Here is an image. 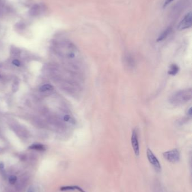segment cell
<instances>
[{
	"instance_id": "7402d4cb",
	"label": "cell",
	"mask_w": 192,
	"mask_h": 192,
	"mask_svg": "<svg viewBox=\"0 0 192 192\" xmlns=\"http://www.w3.org/2000/svg\"><path fill=\"white\" fill-rule=\"evenodd\" d=\"M4 167V164L2 162H0V170L3 169Z\"/></svg>"
},
{
	"instance_id": "3957f363",
	"label": "cell",
	"mask_w": 192,
	"mask_h": 192,
	"mask_svg": "<svg viewBox=\"0 0 192 192\" xmlns=\"http://www.w3.org/2000/svg\"><path fill=\"white\" fill-rule=\"evenodd\" d=\"M147 156L149 162L152 165L154 170L158 172H161V165L158 161V158L156 157L153 152L149 148L147 149Z\"/></svg>"
},
{
	"instance_id": "7c38bea8",
	"label": "cell",
	"mask_w": 192,
	"mask_h": 192,
	"mask_svg": "<svg viewBox=\"0 0 192 192\" xmlns=\"http://www.w3.org/2000/svg\"><path fill=\"white\" fill-rule=\"evenodd\" d=\"M29 148L31 149H34L40 151H45L46 147L45 146L41 144H33L29 147Z\"/></svg>"
},
{
	"instance_id": "6da1fadb",
	"label": "cell",
	"mask_w": 192,
	"mask_h": 192,
	"mask_svg": "<svg viewBox=\"0 0 192 192\" xmlns=\"http://www.w3.org/2000/svg\"><path fill=\"white\" fill-rule=\"evenodd\" d=\"M192 97V88H188L174 93L170 97L169 102L174 106H181L191 100Z\"/></svg>"
},
{
	"instance_id": "5bb4252c",
	"label": "cell",
	"mask_w": 192,
	"mask_h": 192,
	"mask_svg": "<svg viewBox=\"0 0 192 192\" xmlns=\"http://www.w3.org/2000/svg\"><path fill=\"white\" fill-rule=\"evenodd\" d=\"M33 124L36 126L40 128H44L45 127V123L39 118H36L33 120Z\"/></svg>"
},
{
	"instance_id": "52a82bcc",
	"label": "cell",
	"mask_w": 192,
	"mask_h": 192,
	"mask_svg": "<svg viewBox=\"0 0 192 192\" xmlns=\"http://www.w3.org/2000/svg\"><path fill=\"white\" fill-rule=\"evenodd\" d=\"M42 11V7L38 4H35L30 9L29 14L31 16L36 17L39 15Z\"/></svg>"
},
{
	"instance_id": "2e32d148",
	"label": "cell",
	"mask_w": 192,
	"mask_h": 192,
	"mask_svg": "<svg viewBox=\"0 0 192 192\" xmlns=\"http://www.w3.org/2000/svg\"><path fill=\"white\" fill-rule=\"evenodd\" d=\"M21 51H20V50L15 47H12L11 48V53L12 55L15 56H18L19 55H20Z\"/></svg>"
},
{
	"instance_id": "d6986e66",
	"label": "cell",
	"mask_w": 192,
	"mask_h": 192,
	"mask_svg": "<svg viewBox=\"0 0 192 192\" xmlns=\"http://www.w3.org/2000/svg\"><path fill=\"white\" fill-rule=\"evenodd\" d=\"M174 0H166L163 3V7H166L167 5H169L172 2H173Z\"/></svg>"
},
{
	"instance_id": "9c48e42d",
	"label": "cell",
	"mask_w": 192,
	"mask_h": 192,
	"mask_svg": "<svg viewBox=\"0 0 192 192\" xmlns=\"http://www.w3.org/2000/svg\"><path fill=\"white\" fill-rule=\"evenodd\" d=\"M60 191H74V190H77L80 192H86L85 191L82 189L81 187L77 185H74V186H64V187H61L60 188Z\"/></svg>"
},
{
	"instance_id": "7a4b0ae2",
	"label": "cell",
	"mask_w": 192,
	"mask_h": 192,
	"mask_svg": "<svg viewBox=\"0 0 192 192\" xmlns=\"http://www.w3.org/2000/svg\"><path fill=\"white\" fill-rule=\"evenodd\" d=\"M163 157L167 161L171 163H176L179 161L180 154L178 149H173L172 150L165 152L163 153Z\"/></svg>"
},
{
	"instance_id": "ffe728a7",
	"label": "cell",
	"mask_w": 192,
	"mask_h": 192,
	"mask_svg": "<svg viewBox=\"0 0 192 192\" xmlns=\"http://www.w3.org/2000/svg\"><path fill=\"white\" fill-rule=\"evenodd\" d=\"M27 192H35V190H34V188L33 187H29L27 191Z\"/></svg>"
},
{
	"instance_id": "8fae6325",
	"label": "cell",
	"mask_w": 192,
	"mask_h": 192,
	"mask_svg": "<svg viewBox=\"0 0 192 192\" xmlns=\"http://www.w3.org/2000/svg\"><path fill=\"white\" fill-rule=\"evenodd\" d=\"M124 61L126 62V65H127L129 68H131L134 66V60L130 55H127V56H126Z\"/></svg>"
},
{
	"instance_id": "4fadbf2b",
	"label": "cell",
	"mask_w": 192,
	"mask_h": 192,
	"mask_svg": "<svg viewBox=\"0 0 192 192\" xmlns=\"http://www.w3.org/2000/svg\"><path fill=\"white\" fill-rule=\"evenodd\" d=\"M54 90V87L53 85L49 84H45L42 86H41L40 88V91L41 92H51Z\"/></svg>"
},
{
	"instance_id": "44dd1931",
	"label": "cell",
	"mask_w": 192,
	"mask_h": 192,
	"mask_svg": "<svg viewBox=\"0 0 192 192\" xmlns=\"http://www.w3.org/2000/svg\"><path fill=\"white\" fill-rule=\"evenodd\" d=\"M187 114H188V115H189L190 116H192V107H191L188 109V112H187Z\"/></svg>"
},
{
	"instance_id": "5b68a950",
	"label": "cell",
	"mask_w": 192,
	"mask_h": 192,
	"mask_svg": "<svg viewBox=\"0 0 192 192\" xmlns=\"http://www.w3.org/2000/svg\"><path fill=\"white\" fill-rule=\"evenodd\" d=\"M131 145H132V147H133V150L134 151L136 156L138 157L140 155V147H139L137 132L135 129L133 131V133H132Z\"/></svg>"
},
{
	"instance_id": "603a6c76",
	"label": "cell",
	"mask_w": 192,
	"mask_h": 192,
	"mask_svg": "<svg viewBox=\"0 0 192 192\" xmlns=\"http://www.w3.org/2000/svg\"><path fill=\"white\" fill-rule=\"evenodd\" d=\"M0 78H2V76H1V74H0Z\"/></svg>"
},
{
	"instance_id": "ba28073f",
	"label": "cell",
	"mask_w": 192,
	"mask_h": 192,
	"mask_svg": "<svg viewBox=\"0 0 192 192\" xmlns=\"http://www.w3.org/2000/svg\"><path fill=\"white\" fill-rule=\"evenodd\" d=\"M171 32H172L171 27L167 28L166 29H165L161 34L159 35L157 41V42H161V41H162L165 40L169 35V34H171Z\"/></svg>"
},
{
	"instance_id": "ac0fdd59",
	"label": "cell",
	"mask_w": 192,
	"mask_h": 192,
	"mask_svg": "<svg viewBox=\"0 0 192 192\" xmlns=\"http://www.w3.org/2000/svg\"><path fill=\"white\" fill-rule=\"evenodd\" d=\"M12 64L14 65H15V66H18V67H19V66H20L21 65V62H20V61L19 60H17V59H14V60H13L12 61Z\"/></svg>"
},
{
	"instance_id": "8992f818",
	"label": "cell",
	"mask_w": 192,
	"mask_h": 192,
	"mask_svg": "<svg viewBox=\"0 0 192 192\" xmlns=\"http://www.w3.org/2000/svg\"><path fill=\"white\" fill-rule=\"evenodd\" d=\"M11 126L13 131L20 136L26 137L27 134H28V132L27 129L20 125L13 124Z\"/></svg>"
},
{
	"instance_id": "9a60e30c",
	"label": "cell",
	"mask_w": 192,
	"mask_h": 192,
	"mask_svg": "<svg viewBox=\"0 0 192 192\" xmlns=\"http://www.w3.org/2000/svg\"><path fill=\"white\" fill-rule=\"evenodd\" d=\"M19 90V81L17 79L14 80L12 85V91L13 92H16Z\"/></svg>"
},
{
	"instance_id": "30bf717a",
	"label": "cell",
	"mask_w": 192,
	"mask_h": 192,
	"mask_svg": "<svg viewBox=\"0 0 192 192\" xmlns=\"http://www.w3.org/2000/svg\"><path fill=\"white\" fill-rule=\"evenodd\" d=\"M179 71V66L176 64H172L169 67V74L171 75H175Z\"/></svg>"
},
{
	"instance_id": "277c9868",
	"label": "cell",
	"mask_w": 192,
	"mask_h": 192,
	"mask_svg": "<svg viewBox=\"0 0 192 192\" xmlns=\"http://www.w3.org/2000/svg\"><path fill=\"white\" fill-rule=\"evenodd\" d=\"M192 14L190 12L181 20L178 26V28L180 31L188 29L192 26Z\"/></svg>"
},
{
	"instance_id": "e0dca14e",
	"label": "cell",
	"mask_w": 192,
	"mask_h": 192,
	"mask_svg": "<svg viewBox=\"0 0 192 192\" xmlns=\"http://www.w3.org/2000/svg\"><path fill=\"white\" fill-rule=\"evenodd\" d=\"M16 180H17V178L16 176H11L9 179V182L10 184L12 185H13L14 184H15V183L16 182Z\"/></svg>"
}]
</instances>
